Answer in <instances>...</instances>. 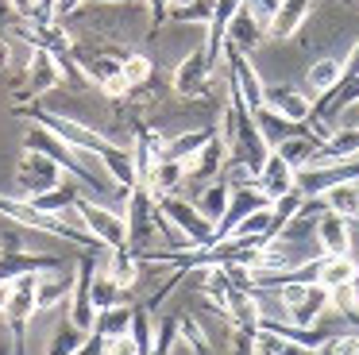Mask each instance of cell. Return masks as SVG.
Here are the masks:
<instances>
[{"label": "cell", "instance_id": "cell-1", "mask_svg": "<svg viewBox=\"0 0 359 355\" xmlns=\"http://www.w3.org/2000/svg\"><path fill=\"white\" fill-rule=\"evenodd\" d=\"M24 147H32V151H39V154H47V159H55L58 166H62L78 185H86V189H104L101 178H97L93 166H89V154H86V151H74L66 139H58L55 131H47L43 123H35V128L24 131Z\"/></svg>", "mask_w": 359, "mask_h": 355}, {"label": "cell", "instance_id": "cell-2", "mask_svg": "<svg viewBox=\"0 0 359 355\" xmlns=\"http://www.w3.org/2000/svg\"><path fill=\"white\" fill-rule=\"evenodd\" d=\"M274 297L286 309V321L297 328H317V321L328 313V290L320 282H282L274 286Z\"/></svg>", "mask_w": 359, "mask_h": 355}, {"label": "cell", "instance_id": "cell-3", "mask_svg": "<svg viewBox=\"0 0 359 355\" xmlns=\"http://www.w3.org/2000/svg\"><path fill=\"white\" fill-rule=\"evenodd\" d=\"M62 178H66V170L58 166L55 159H47V154L24 147V151H20V159H16V174H12V197L32 201V197H39V193L55 189Z\"/></svg>", "mask_w": 359, "mask_h": 355}, {"label": "cell", "instance_id": "cell-4", "mask_svg": "<svg viewBox=\"0 0 359 355\" xmlns=\"http://www.w3.org/2000/svg\"><path fill=\"white\" fill-rule=\"evenodd\" d=\"M155 205L189 247H209L212 243V224L201 216V208H197L194 201H186L182 193H163V197H155Z\"/></svg>", "mask_w": 359, "mask_h": 355}, {"label": "cell", "instance_id": "cell-5", "mask_svg": "<svg viewBox=\"0 0 359 355\" xmlns=\"http://www.w3.org/2000/svg\"><path fill=\"white\" fill-rule=\"evenodd\" d=\"M62 267H66V259L43 255V251H27L20 243V236L0 239V282H16L24 274H47V270H62Z\"/></svg>", "mask_w": 359, "mask_h": 355}, {"label": "cell", "instance_id": "cell-6", "mask_svg": "<svg viewBox=\"0 0 359 355\" xmlns=\"http://www.w3.org/2000/svg\"><path fill=\"white\" fill-rule=\"evenodd\" d=\"M78 216H81V228H86L104 251H109V247H128L124 213H116V208H109V205H97L93 197H78Z\"/></svg>", "mask_w": 359, "mask_h": 355}, {"label": "cell", "instance_id": "cell-7", "mask_svg": "<svg viewBox=\"0 0 359 355\" xmlns=\"http://www.w3.org/2000/svg\"><path fill=\"white\" fill-rule=\"evenodd\" d=\"M212 74H217V62L205 54V46H197V51H189L186 58L174 66L170 93H174V97H182V100H201L205 93H209Z\"/></svg>", "mask_w": 359, "mask_h": 355}, {"label": "cell", "instance_id": "cell-8", "mask_svg": "<svg viewBox=\"0 0 359 355\" xmlns=\"http://www.w3.org/2000/svg\"><path fill=\"white\" fill-rule=\"evenodd\" d=\"M93 270H97V262H93V255L86 251V255L78 259V270H74V290H70V297H66V321L78 324L81 332H93V324H97L93 293H89Z\"/></svg>", "mask_w": 359, "mask_h": 355}, {"label": "cell", "instance_id": "cell-9", "mask_svg": "<svg viewBox=\"0 0 359 355\" xmlns=\"http://www.w3.org/2000/svg\"><path fill=\"white\" fill-rule=\"evenodd\" d=\"M263 108H271V112L286 116L290 123H305V120L313 116V100H309V93H302L297 85H290V81L263 85Z\"/></svg>", "mask_w": 359, "mask_h": 355}, {"label": "cell", "instance_id": "cell-10", "mask_svg": "<svg viewBox=\"0 0 359 355\" xmlns=\"http://www.w3.org/2000/svg\"><path fill=\"white\" fill-rule=\"evenodd\" d=\"M228 159H232V151H228V143L220 139V128H217V135H212L201 151H194L186 159V182H201L205 185V182H212V178H220L224 166H228Z\"/></svg>", "mask_w": 359, "mask_h": 355}, {"label": "cell", "instance_id": "cell-11", "mask_svg": "<svg viewBox=\"0 0 359 355\" xmlns=\"http://www.w3.org/2000/svg\"><path fill=\"white\" fill-rule=\"evenodd\" d=\"M266 205H271V197H266V193L259 189L255 182H248V185H232V201H228V213L220 216L217 236H212V239H228V236H232V228L243 220V216H251L255 208H266Z\"/></svg>", "mask_w": 359, "mask_h": 355}, {"label": "cell", "instance_id": "cell-12", "mask_svg": "<svg viewBox=\"0 0 359 355\" xmlns=\"http://www.w3.org/2000/svg\"><path fill=\"white\" fill-rule=\"evenodd\" d=\"M313 236H317L320 255H351V220L320 208L317 224H313Z\"/></svg>", "mask_w": 359, "mask_h": 355}, {"label": "cell", "instance_id": "cell-13", "mask_svg": "<svg viewBox=\"0 0 359 355\" xmlns=\"http://www.w3.org/2000/svg\"><path fill=\"white\" fill-rule=\"evenodd\" d=\"M255 185L271 201H278V197H286V193L297 189V170L290 166L278 151H271V154H266V162H263V170L255 174Z\"/></svg>", "mask_w": 359, "mask_h": 355}, {"label": "cell", "instance_id": "cell-14", "mask_svg": "<svg viewBox=\"0 0 359 355\" xmlns=\"http://www.w3.org/2000/svg\"><path fill=\"white\" fill-rule=\"evenodd\" d=\"M70 290H74V274L66 267L39 274V278H35V316L50 313V309H58V305H66Z\"/></svg>", "mask_w": 359, "mask_h": 355}, {"label": "cell", "instance_id": "cell-15", "mask_svg": "<svg viewBox=\"0 0 359 355\" xmlns=\"http://www.w3.org/2000/svg\"><path fill=\"white\" fill-rule=\"evenodd\" d=\"M263 39H266V23L263 20H255V15L248 12V8H240V12L232 15V23H228V35H224V43H232L240 54H255L259 46H263Z\"/></svg>", "mask_w": 359, "mask_h": 355}, {"label": "cell", "instance_id": "cell-16", "mask_svg": "<svg viewBox=\"0 0 359 355\" xmlns=\"http://www.w3.org/2000/svg\"><path fill=\"white\" fill-rule=\"evenodd\" d=\"M309 12H313V0H278L271 23H266V35H271V39L297 35V27L309 20Z\"/></svg>", "mask_w": 359, "mask_h": 355}, {"label": "cell", "instance_id": "cell-17", "mask_svg": "<svg viewBox=\"0 0 359 355\" xmlns=\"http://www.w3.org/2000/svg\"><path fill=\"white\" fill-rule=\"evenodd\" d=\"M228 201H232V185H228V178H224V174L212 178V182H205V185H201V193H197V201H194V205L201 208V216L212 224V236H217L220 216L228 213Z\"/></svg>", "mask_w": 359, "mask_h": 355}, {"label": "cell", "instance_id": "cell-18", "mask_svg": "<svg viewBox=\"0 0 359 355\" xmlns=\"http://www.w3.org/2000/svg\"><path fill=\"white\" fill-rule=\"evenodd\" d=\"M317 282L325 290H340V286H351L359 282V262L351 255H325L320 259V270H317Z\"/></svg>", "mask_w": 359, "mask_h": 355}, {"label": "cell", "instance_id": "cell-19", "mask_svg": "<svg viewBox=\"0 0 359 355\" xmlns=\"http://www.w3.org/2000/svg\"><path fill=\"white\" fill-rule=\"evenodd\" d=\"M104 267H109V274L116 278V286L124 293H132L135 286H140V278H143V262L135 259L128 247H109V259H104Z\"/></svg>", "mask_w": 359, "mask_h": 355}, {"label": "cell", "instance_id": "cell-20", "mask_svg": "<svg viewBox=\"0 0 359 355\" xmlns=\"http://www.w3.org/2000/svg\"><path fill=\"white\" fill-rule=\"evenodd\" d=\"M217 135V123H201V128H189L182 135H166V147H163V159H178L186 162L194 151H201L209 139Z\"/></svg>", "mask_w": 359, "mask_h": 355}, {"label": "cell", "instance_id": "cell-21", "mask_svg": "<svg viewBox=\"0 0 359 355\" xmlns=\"http://www.w3.org/2000/svg\"><path fill=\"white\" fill-rule=\"evenodd\" d=\"M178 185H186V162L158 159L151 178L143 182V189H151V197H163V193H178Z\"/></svg>", "mask_w": 359, "mask_h": 355}, {"label": "cell", "instance_id": "cell-22", "mask_svg": "<svg viewBox=\"0 0 359 355\" xmlns=\"http://www.w3.org/2000/svg\"><path fill=\"white\" fill-rule=\"evenodd\" d=\"M271 151H278V154H282V159H286L294 170H305V166H313V159H317L320 139H313L309 131H297V135L282 139V143H278V147H271Z\"/></svg>", "mask_w": 359, "mask_h": 355}, {"label": "cell", "instance_id": "cell-23", "mask_svg": "<svg viewBox=\"0 0 359 355\" xmlns=\"http://www.w3.org/2000/svg\"><path fill=\"white\" fill-rule=\"evenodd\" d=\"M320 201H325L328 213H336V216H344V220L359 224V193H355V182L328 185V189L320 193Z\"/></svg>", "mask_w": 359, "mask_h": 355}, {"label": "cell", "instance_id": "cell-24", "mask_svg": "<svg viewBox=\"0 0 359 355\" xmlns=\"http://www.w3.org/2000/svg\"><path fill=\"white\" fill-rule=\"evenodd\" d=\"M89 293H93V309H97V313L124 305V297H128V293L116 286V278L109 274V267H104V262L93 270V282H89Z\"/></svg>", "mask_w": 359, "mask_h": 355}, {"label": "cell", "instance_id": "cell-25", "mask_svg": "<svg viewBox=\"0 0 359 355\" xmlns=\"http://www.w3.org/2000/svg\"><path fill=\"white\" fill-rule=\"evenodd\" d=\"M89 332H81L78 324H70L62 316V321L50 328V340H47V355H78L81 347H86Z\"/></svg>", "mask_w": 359, "mask_h": 355}, {"label": "cell", "instance_id": "cell-26", "mask_svg": "<svg viewBox=\"0 0 359 355\" xmlns=\"http://www.w3.org/2000/svg\"><path fill=\"white\" fill-rule=\"evenodd\" d=\"M255 123H259V131H263V139H266L271 147H278L282 139H290V135H297V131H305V123H290L286 116L271 112V108H259V112H255Z\"/></svg>", "mask_w": 359, "mask_h": 355}, {"label": "cell", "instance_id": "cell-27", "mask_svg": "<svg viewBox=\"0 0 359 355\" xmlns=\"http://www.w3.org/2000/svg\"><path fill=\"white\" fill-rule=\"evenodd\" d=\"M128 336H132V344H135V351H140V355L151 351V344H155V316H151L147 305H132Z\"/></svg>", "mask_w": 359, "mask_h": 355}, {"label": "cell", "instance_id": "cell-28", "mask_svg": "<svg viewBox=\"0 0 359 355\" xmlns=\"http://www.w3.org/2000/svg\"><path fill=\"white\" fill-rule=\"evenodd\" d=\"M340 77H344V62L340 58H317L309 66V74H305V85L320 97V93H328Z\"/></svg>", "mask_w": 359, "mask_h": 355}, {"label": "cell", "instance_id": "cell-29", "mask_svg": "<svg viewBox=\"0 0 359 355\" xmlns=\"http://www.w3.org/2000/svg\"><path fill=\"white\" fill-rule=\"evenodd\" d=\"M212 15V0H186V4H170V12H166V20L170 23H197V27H205Z\"/></svg>", "mask_w": 359, "mask_h": 355}, {"label": "cell", "instance_id": "cell-30", "mask_svg": "<svg viewBox=\"0 0 359 355\" xmlns=\"http://www.w3.org/2000/svg\"><path fill=\"white\" fill-rule=\"evenodd\" d=\"M151 77H155V62H151L147 54H140V51H128V58H124V81H128V89H140V85H147Z\"/></svg>", "mask_w": 359, "mask_h": 355}, {"label": "cell", "instance_id": "cell-31", "mask_svg": "<svg viewBox=\"0 0 359 355\" xmlns=\"http://www.w3.org/2000/svg\"><path fill=\"white\" fill-rule=\"evenodd\" d=\"M328 309H336V313L351 316V321L359 324V282L340 286V290H328Z\"/></svg>", "mask_w": 359, "mask_h": 355}, {"label": "cell", "instance_id": "cell-32", "mask_svg": "<svg viewBox=\"0 0 359 355\" xmlns=\"http://www.w3.org/2000/svg\"><path fill=\"white\" fill-rule=\"evenodd\" d=\"M178 340H186L189 347H194L197 355H217L209 347V336H205V328L194 321V316H178Z\"/></svg>", "mask_w": 359, "mask_h": 355}, {"label": "cell", "instance_id": "cell-33", "mask_svg": "<svg viewBox=\"0 0 359 355\" xmlns=\"http://www.w3.org/2000/svg\"><path fill=\"white\" fill-rule=\"evenodd\" d=\"M317 355H359V332H344V336L328 332L325 344L317 347Z\"/></svg>", "mask_w": 359, "mask_h": 355}, {"label": "cell", "instance_id": "cell-34", "mask_svg": "<svg viewBox=\"0 0 359 355\" xmlns=\"http://www.w3.org/2000/svg\"><path fill=\"white\" fill-rule=\"evenodd\" d=\"M101 340H104V355H140L128 332H116V336H101Z\"/></svg>", "mask_w": 359, "mask_h": 355}, {"label": "cell", "instance_id": "cell-35", "mask_svg": "<svg viewBox=\"0 0 359 355\" xmlns=\"http://www.w3.org/2000/svg\"><path fill=\"white\" fill-rule=\"evenodd\" d=\"M344 74L359 77V39H355V46L348 51V58H344Z\"/></svg>", "mask_w": 359, "mask_h": 355}, {"label": "cell", "instance_id": "cell-36", "mask_svg": "<svg viewBox=\"0 0 359 355\" xmlns=\"http://www.w3.org/2000/svg\"><path fill=\"white\" fill-rule=\"evenodd\" d=\"M81 8H86V0H58V20H66V15H78Z\"/></svg>", "mask_w": 359, "mask_h": 355}, {"label": "cell", "instance_id": "cell-37", "mask_svg": "<svg viewBox=\"0 0 359 355\" xmlns=\"http://www.w3.org/2000/svg\"><path fill=\"white\" fill-rule=\"evenodd\" d=\"M8 66H12V43L0 39V69H8Z\"/></svg>", "mask_w": 359, "mask_h": 355}, {"label": "cell", "instance_id": "cell-38", "mask_svg": "<svg viewBox=\"0 0 359 355\" xmlns=\"http://www.w3.org/2000/svg\"><path fill=\"white\" fill-rule=\"evenodd\" d=\"M12 8H16V15H32L35 12V0H12Z\"/></svg>", "mask_w": 359, "mask_h": 355}, {"label": "cell", "instance_id": "cell-39", "mask_svg": "<svg viewBox=\"0 0 359 355\" xmlns=\"http://www.w3.org/2000/svg\"><path fill=\"white\" fill-rule=\"evenodd\" d=\"M0 20H16V8H12V0H0Z\"/></svg>", "mask_w": 359, "mask_h": 355}, {"label": "cell", "instance_id": "cell-40", "mask_svg": "<svg viewBox=\"0 0 359 355\" xmlns=\"http://www.w3.org/2000/svg\"><path fill=\"white\" fill-rule=\"evenodd\" d=\"M4 301H8V282H0V313H4Z\"/></svg>", "mask_w": 359, "mask_h": 355}, {"label": "cell", "instance_id": "cell-41", "mask_svg": "<svg viewBox=\"0 0 359 355\" xmlns=\"http://www.w3.org/2000/svg\"><path fill=\"white\" fill-rule=\"evenodd\" d=\"M351 182H355V193H359V178H351Z\"/></svg>", "mask_w": 359, "mask_h": 355}]
</instances>
